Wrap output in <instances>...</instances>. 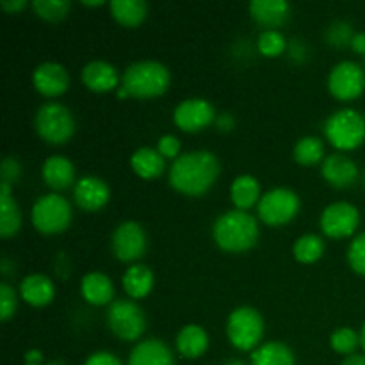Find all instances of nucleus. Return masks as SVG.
I'll return each mask as SVG.
<instances>
[{
    "label": "nucleus",
    "mask_w": 365,
    "mask_h": 365,
    "mask_svg": "<svg viewBox=\"0 0 365 365\" xmlns=\"http://www.w3.org/2000/svg\"><path fill=\"white\" fill-rule=\"evenodd\" d=\"M324 138L334 148L351 152L365 141V118L355 109H341L324 123Z\"/></svg>",
    "instance_id": "obj_4"
},
{
    "label": "nucleus",
    "mask_w": 365,
    "mask_h": 365,
    "mask_svg": "<svg viewBox=\"0 0 365 365\" xmlns=\"http://www.w3.org/2000/svg\"><path fill=\"white\" fill-rule=\"evenodd\" d=\"M209 348V335L200 324H185L177 335V351L184 359H200Z\"/></svg>",
    "instance_id": "obj_24"
},
{
    "label": "nucleus",
    "mask_w": 365,
    "mask_h": 365,
    "mask_svg": "<svg viewBox=\"0 0 365 365\" xmlns=\"http://www.w3.org/2000/svg\"><path fill=\"white\" fill-rule=\"evenodd\" d=\"M81 294L89 305L103 307L114 302V284L107 274L91 271L81 280Z\"/></svg>",
    "instance_id": "obj_21"
},
{
    "label": "nucleus",
    "mask_w": 365,
    "mask_h": 365,
    "mask_svg": "<svg viewBox=\"0 0 365 365\" xmlns=\"http://www.w3.org/2000/svg\"><path fill=\"white\" fill-rule=\"evenodd\" d=\"M128 365H175V356L166 342L148 339L135 344L128 356Z\"/></svg>",
    "instance_id": "obj_20"
},
{
    "label": "nucleus",
    "mask_w": 365,
    "mask_h": 365,
    "mask_svg": "<svg viewBox=\"0 0 365 365\" xmlns=\"http://www.w3.org/2000/svg\"><path fill=\"white\" fill-rule=\"evenodd\" d=\"M27 6L29 4L25 2V0H4V2H0V7L9 14L20 13V11H24Z\"/></svg>",
    "instance_id": "obj_41"
},
{
    "label": "nucleus",
    "mask_w": 365,
    "mask_h": 365,
    "mask_svg": "<svg viewBox=\"0 0 365 365\" xmlns=\"http://www.w3.org/2000/svg\"><path fill=\"white\" fill-rule=\"evenodd\" d=\"M32 9L39 18L56 24V21L64 20L68 16L71 4L68 0H34Z\"/></svg>",
    "instance_id": "obj_32"
},
{
    "label": "nucleus",
    "mask_w": 365,
    "mask_h": 365,
    "mask_svg": "<svg viewBox=\"0 0 365 365\" xmlns=\"http://www.w3.org/2000/svg\"><path fill=\"white\" fill-rule=\"evenodd\" d=\"M250 14L266 31H277L291 16V4L285 0H253L250 4Z\"/></svg>",
    "instance_id": "obj_17"
},
{
    "label": "nucleus",
    "mask_w": 365,
    "mask_h": 365,
    "mask_svg": "<svg viewBox=\"0 0 365 365\" xmlns=\"http://www.w3.org/2000/svg\"><path fill=\"white\" fill-rule=\"evenodd\" d=\"M360 346H362L365 351V324L362 327V330H360Z\"/></svg>",
    "instance_id": "obj_48"
},
{
    "label": "nucleus",
    "mask_w": 365,
    "mask_h": 365,
    "mask_svg": "<svg viewBox=\"0 0 365 365\" xmlns=\"http://www.w3.org/2000/svg\"><path fill=\"white\" fill-rule=\"evenodd\" d=\"M341 365H365V356L364 355H349L346 356L344 362H342Z\"/></svg>",
    "instance_id": "obj_45"
},
{
    "label": "nucleus",
    "mask_w": 365,
    "mask_h": 365,
    "mask_svg": "<svg viewBox=\"0 0 365 365\" xmlns=\"http://www.w3.org/2000/svg\"><path fill=\"white\" fill-rule=\"evenodd\" d=\"M41 177L53 192L75 187V166L64 155H50L41 166Z\"/></svg>",
    "instance_id": "obj_18"
},
{
    "label": "nucleus",
    "mask_w": 365,
    "mask_h": 365,
    "mask_svg": "<svg viewBox=\"0 0 365 365\" xmlns=\"http://www.w3.org/2000/svg\"><path fill=\"white\" fill-rule=\"evenodd\" d=\"M153 284H155V277L153 271L145 264H132L127 271H125L123 278H121V285L123 291L130 299H143L152 292Z\"/></svg>",
    "instance_id": "obj_23"
},
{
    "label": "nucleus",
    "mask_w": 365,
    "mask_h": 365,
    "mask_svg": "<svg viewBox=\"0 0 365 365\" xmlns=\"http://www.w3.org/2000/svg\"><path fill=\"white\" fill-rule=\"evenodd\" d=\"M171 84V73L159 61H138L121 75V86L139 100L163 96Z\"/></svg>",
    "instance_id": "obj_3"
},
{
    "label": "nucleus",
    "mask_w": 365,
    "mask_h": 365,
    "mask_svg": "<svg viewBox=\"0 0 365 365\" xmlns=\"http://www.w3.org/2000/svg\"><path fill=\"white\" fill-rule=\"evenodd\" d=\"M110 198L109 185L98 177H84L75 184L73 200L82 210L96 212L103 209Z\"/></svg>",
    "instance_id": "obj_16"
},
{
    "label": "nucleus",
    "mask_w": 365,
    "mask_h": 365,
    "mask_svg": "<svg viewBox=\"0 0 365 365\" xmlns=\"http://www.w3.org/2000/svg\"><path fill=\"white\" fill-rule=\"evenodd\" d=\"M82 6H86V7H100V6H103V2H100V0H98V2H86V0H84V2H82Z\"/></svg>",
    "instance_id": "obj_47"
},
{
    "label": "nucleus",
    "mask_w": 365,
    "mask_h": 365,
    "mask_svg": "<svg viewBox=\"0 0 365 365\" xmlns=\"http://www.w3.org/2000/svg\"><path fill=\"white\" fill-rule=\"evenodd\" d=\"M84 365H123L118 356H114L109 351H96L91 356H88Z\"/></svg>",
    "instance_id": "obj_40"
},
{
    "label": "nucleus",
    "mask_w": 365,
    "mask_h": 365,
    "mask_svg": "<svg viewBox=\"0 0 365 365\" xmlns=\"http://www.w3.org/2000/svg\"><path fill=\"white\" fill-rule=\"evenodd\" d=\"M321 175L335 189H348L359 178V166L344 153H331L321 164Z\"/></svg>",
    "instance_id": "obj_15"
},
{
    "label": "nucleus",
    "mask_w": 365,
    "mask_h": 365,
    "mask_svg": "<svg viewBox=\"0 0 365 365\" xmlns=\"http://www.w3.org/2000/svg\"><path fill=\"white\" fill-rule=\"evenodd\" d=\"M365 89V73L362 66L353 61H342L331 68L328 75V91L339 102H353Z\"/></svg>",
    "instance_id": "obj_10"
},
{
    "label": "nucleus",
    "mask_w": 365,
    "mask_h": 365,
    "mask_svg": "<svg viewBox=\"0 0 365 365\" xmlns=\"http://www.w3.org/2000/svg\"><path fill=\"white\" fill-rule=\"evenodd\" d=\"M0 177L4 184H14L21 177V166L14 157H6L0 166Z\"/></svg>",
    "instance_id": "obj_39"
},
{
    "label": "nucleus",
    "mask_w": 365,
    "mask_h": 365,
    "mask_svg": "<svg viewBox=\"0 0 365 365\" xmlns=\"http://www.w3.org/2000/svg\"><path fill=\"white\" fill-rule=\"evenodd\" d=\"M294 259L302 264H314L323 257L324 253V241L316 234H307L296 239L292 246Z\"/></svg>",
    "instance_id": "obj_30"
},
{
    "label": "nucleus",
    "mask_w": 365,
    "mask_h": 365,
    "mask_svg": "<svg viewBox=\"0 0 365 365\" xmlns=\"http://www.w3.org/2000/svg\"><path fill=\"white\" fill-rule=\"evenodd\" d=\"M32 84L39 95L57 98L70 88V75L59 63H43L32 73Z\"/></svg>",
    "instance_id": "obj_14"
},
{
    "label": "nucleus",
    "mask_w": 365,
    "mask_h": 365,
    "mask_svg": "<svg viewBox=\"0 0 365 365\" xmlns=\"http://www.w3.org/2000/svg\"><path fill=\"white\" fill-rule=\"evenodd\" d=\"M299 196L287 187L267 191L257 205V214L267 227H284L291 223L299 212Z\"/></svg>",
    "instance_id": "obj_9"
},
{
    "label": "nucleus",
    "mask_w": 365,
    "mask_h": 365,
    "mask_svg": "<svg viewBox=\"0 0 365 365\" xmlns=\"http://www.w3.org/2000/svg\"><path fill=\"white\" fill-rule=\"evenodd\" d=\"M330 346L339 355H355V349L360 346V334L348 327L339 328L331 334Z\"/></svg>",
    "instance_id": "obj_33"
},
{
    "label": "nucleus",
    "mask_w": 365,
    "mask_h": 365,
    "mask_svg": "<svg viewBox=\"0 0 365 365\" xmlns=\"http://www.w3.org/2000/svg\"><path fill=\"white\" fill-rule=\"evenodd\" d=\"M351 48L356 53H362L365 56V32H356L351 39Z\"/></svg>",
    "instance_id": "obj_43"
},
{
    "label": "nucleus",
    "mask_w": 365,
    "mask_h": 365,
    "mask_svg": "<svg viewBox=\"0 0 365 365\" xmlns=\"http://www.w3.org/2000/svg\"><path fill=\"white\" fill-rule=\"evenodd\" d=\"M234 125H235V121H234V116H232V114L225 113V114H220V116L216 118V127L220 128L221 132H230L232 128H234Z\"/></svg>",
    "instance_id": "obj_42"
},
{
    "label": "nucleus",
    "mask_w": 365,
    "mask_h": 365,
    "mask_svg": "<svg viewBox=\"0 0 365 365\" xmlns=\"http://www.w3.org/2000/svg\"><path fill=\"white\" fill-rule=\"evenodd\" d=\"M43 364V353L38 349H31L25 353V365H41Z\"/></svg>",
    "instance_id": "obj_44"
},
{
    "label": "nucleus",
    "mask_w": 365,
    "mask_h": 365,
    "mask_svg": "<svg viewBox=\"0 0 365 365\" xmlns=\"http://www.w3.org/2000/svg\"><path fill=\"white\" fill-rule=\"evenodd\" d=\"M220 160L209 150H195L182 153L173 160L168 173L170 185L177 192L185 196H203L212 189L220 177Z\"/></svg>",
    "instance_id": "obj_1"
},
{
    "label": "nucleus",
    "mask_w": 365,
    "mask_h": 365,
    "mask_svg": "<svg viewBox=\"0 0 365 365\" xmlns=\"http://www.w3.org/2000/svg\"><path fill=\"white\" fill-rule=\"evenodd\" d=\"M107 327L125 342H134L145 334L146 317L134 299H114L107 310Z\"/></svg>",
    "instance_id": "obj_8"
},
{
    "label": "nucleus",
    "mask_w": 365,
    "mask_h": 365,
    "mask_svg": "<svg viewBox=\"0 0 365 365\" xmlns=\"http://www.w3.org/2000/svg\"><path fill=\"white\" fill-rule=\"evenodd\" d=\"M9 184H0V237L9 239L18 234L21 227V212L11 196Z\"/></svg>",
    "instance_id": "obj_26"
},
{
    "label": "nucleus",
    "mask_w": 365,
    "mask_h": 365,
    "mask_svg": "<svg viewBox=\"0 0 365 365\" xmlns=\"http://www.w3.org/2000/svg\"><path fill=\"white\" fill-rule=\"evenodd\" d=\"M353 36L355 34L351 32V27H349L348 24H342V21L331 25L327 32V39L330 41V45L334 46H344L348 45V43L351 45Z\"/></svg>",
    "instance_id": "obj_37"
},
{
    "label": "nucleus",
    "mask_w": 365,
    "mask_h": 365,
    "mask_svg": "<svg viewBox=\"0 0 365 365\" xmlns=\"http://www.w3.org/2000/svg\"><path fill=\"white\" fill-rule=\"evenodd\" d=\"M227 335L230 344L239 351H255L264 337V319L253 307H239L232 310L227 321Z\"/></svg>",
    "instance_id": "obj_6"
},
{
    "label": "nucleus",
    "mask_w": 365,
    "mask_h": 365,
    "mask_svg": "<svg viewBox=\"0 0 365 365\" xmlns=\"http://www.w3.org/2000/svg\"><path fill=\"white\" fill-rule=\"evenodd\" d=\"M20 296L25 303L36 307V309H41V307L50 305L52 299L56 298V285L45 274H29L21 280Z\"/></svg>",
    "instance_id": "obj_22"
},
{
    "label": "nucleus",
    "mask_w": 365,
    "mask_h": 365,
    "mask_svg": "<svg viewBox=\"0 0 365 365\" xmlns=\"http://www.w3.org/2000/svg\"><path fill=\"white\" fill-rule=\"evenodd\" d=\"M257 217L246 210H228L212 225L214 242L227 253H245L259 242Z\"/></svg>",
    "instance_id": "obj_2"
},
{
    "label": "nucleus",
    "mask_w": 365,
    "mask_h": 365,
    "mask_svg": "<svg viewBox=\"0 0 365 365\" xmlns=\"http://www.w3.org/2000/svg\"><path fill=\"white\" fill-rule=\"evenodd\" d=\"M110 16L123 27H138L148 14V6L143 0H113L109 2Z\"/></svg>",
    "instance_id": "obj_28"
},
{
    "label": "nucleus",
    "mask_w": 365,
    "mask_h": 365,
    "mask_svg": "<svg viewBox=\"0 0 365 365\" xmlns=\"http://www.w3.org/2000/svg\"><path fill=\"white\" fill-rule=\"evenodd\" d=\"M321 230L330 239H346L356 232L360 225V212L348 202L330 203L321 214Z\"/></svg>",
    "instance_id": "obj_12"
},
{
    "label": "nucleus",
    "mask_w": 365,
    "mask_h": 365,
    "mask_svg": "<svg viewBox=\"0 0 365 365\" xmlns=\"http://www.w3.org/2000/svg\"><path fill=\"white\" fill-rule=\"evenodd\" d=\"M130 166L138 177L143 180H153V178L160 177L166 170V159L157 152V148H143L135 150L130 157Z\"/></svg>",
    "instance_id": "obj_25"
},
{
    "label": "nucleus",
    "mask_w": 365,
    "mask_h": 365,
    "mask_svg": "<svg viewBox=\"0 0 365 365\" xmlns=\"http://www.w3.org/2000/svg\"><path fill=\"white\" fill-rule=\"evenodd\" d=\"M71 205L59 192L39 196L31 210L32 227L43 235L63 234L71 223Z\"/></svg>",
    "instance_id": "obj_5"
},
{
    "label": "nucleus",
    "mask_w": 365,
    "mask_h": 365,
    "mask_svg": "<svg viewBox=\"0 0 365 365\" xmlns=\"http://www.w3.org/2000/svg\"><path fill=\"white\" fill-rule=\"evenodd\" d=\"M257 48L264 57H278L287 50V39L280 31H264L257 39Z\"/></svg>",
    "instance_id": "obj_34"
},
{
    "label": "nucleus",
    "mask_w": 365,
    "mask_h": 365,
    "mask_svg": "<svg viewBox=\"0 0 365 365\" xmlns=\"http://www.w3.org/2000/svg\"><path fill=\"white\" fill-rule=\"evenodd\" d=\"M296 359L292 349L280 341L260 344L252 353V365H294Z\"/></svg>",
    "instance_id": "obj_29"
},
{
    "label": "nucleus",
    "mask_w": 365,
    "mask_h": 365,
    "mask_svg": "<svg viewBox=\"0 0 365 365\" xmlns=\"http://www.w3.org/2000/svg\"><path fill=\"white\" fill-rule=\"evenodd\" d=\"M18 307V294L7 282L0 284V319L6 323L14 316Z\"/></svg>",
    "instance_id": "obj_36"
},
{
    "label": "nucleus",
    "mask_w": 365,
    "mask_h": 365,
    "mask_svg": "<svg viewBox=\"0 0 365 365\" xmlns=\"http://www.w3.org/2000/svg\"><path fill=\"white\" fill-rule=\"evenodd\" d=\"M145 228L135 221H123L118 225L110 237V248H113L114 257L121 262H138L146 253Z\"/></svg>",
    "instance_id": "obj_11"
},
{
    "label": "nucleus",
    "mask_w": 365,
    "mask_h": 365,
    "mask_svg": "<svg viewBox=\"0 0 365 365\" xmlns=\"http://www.w3.org/2000/svg\"><path fill=\"white\" fill-rule=\"evenodd\" d=\"M36 132L48 145H64L75 134L73 114L59 102L43 103L36 113Z\"/></svg>",
    "instance_id": "obj_7"
},
{
    "label": "nucleus",
    "mask_w": 365,
    "mask_h": 365,
    "mask_svg": "<svg viewBox=\"0 0 365 365\" xmlns=\"http://www.w3.org/2000/svg\"><path fill=\"white\" fill-rule=\"evenodd\" d=\"M230 198L235 209L248 212V209L259 205L260 198H262L259 180L252 175H239L230 185Z\"/></svg>",
    "instance_id": "obj_27"
},
{
    "label": "nucleus",
    "mask_w": 365,
    "mask_h": 365,
    "mask_svg": "<svg viewBox=\"0 0 365 365\" xmlns=\"http://www.w3.org/2000/svg\"><path fill=\"white\" fill-rule=\"evenodd\" d=\"M81 78L82 84L93 93H107L120 88L116 68L106 61H91L86 64L81 71Z\"/></svg>",
    "instance_id": "obj_19"
},
{
    "label": "nucleus",
    "mask_w": 365,
    "mask_h": 365,
    "mask_svg": "<svg viewBox=\"0 0 365 365\" xmlns=\"http://www.w3.org/2000/svg\"><path fill=\"white\" fill-rule=\"evenodd\" d=\"M157 152L164 157V159L177 160L180 157V141L175 135L166 134L157 141Z\"/></svg>",
    "instance_id": "obj_38"
},
{
    "label": "nucleus",
    "mask_w": 365,
    "mask_h": 365,
    "mask_svg": "<svg viewBox=\"0 0 365 365\" xmlns=\"http://www.w3.org/2000/svg\"><path fill=\"white\" fill-rule=\"evenodd\" d=\"M216 109L205 98H187L175 107L173 121L180 130L200 132L216 123Z\"/></svg>",
    "instance_id": "obj_13"
},
{
    "label": "nucleus",
    "mask_w": 365,
    "mask_h": 365,
    "mask_svg": "<svg viewBox=\"0 0 365 365\" xmlns=\"http://www.w3.org/2000/svg\"><path fill=\"white\" fill-rule=\"evenodd\" d=\"M294 160L302 166H314L324 160V143L319 138L307 135L294 145Z\"/></svg>",
    "instance_id": "obj_31"
},
{
    "label": "nucleus",
    "mask_w": 365,
    "mask_h": 365,
    "mask_svg": "<svg viewBox=\"0 0 365 365\" xmlns=\"http://www.w3.org/2000/svg\"><path fill=\"white\" fill-rule=\"evenodd\" d=\"M116 95H118V98H128V96H130V95H128L127 89L123 88V86H120V88L116 89Z\"/></svg>",
    "instance_id": "obj_46"
},
{
    "label": "nucleus",
    "mask_w": 365,
    "mask_h": 365,
    "mask_svg": "<svg viewBox=\"0 0 365 365\" xmlns=\"http://www.w3.org/2000/svg\"><path fill=\"white\" fill-rule=\"evenodd\" d=\"M348 262L349 267L355 271L356 274L365 277V232L356 235L351 241L348 250Z\"/></svg>",
    "instance_id": "obj_35"
}]
</instances>
